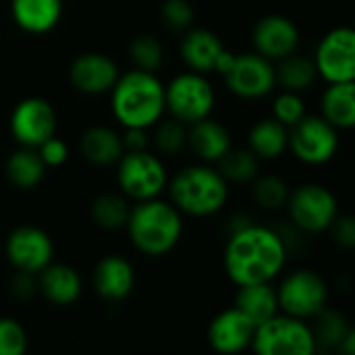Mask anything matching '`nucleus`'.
Instances as JSON below:
<instances>
[{
  "mask_svg": "<svg viewBox=\"0 0 355 355\" xmlns=\"http://www.w3.org/2000/svg\"><path fill=\"white\" fill-rule=\"evenodd\" d=\"M10 293H12V297H17L19 302H29V300H33L35 293H37L35 275L25 272V270H17V275L10 279Z\"/></svg>",
  "mask_w": 355,
  "mask_h": 355,
  "instance_id": "nucleus-40",
  "label": "nucleus"
},
{
  "mask_svg": "<svg viewBox=\"0 0 355 355\" xmlns=\"http://www.w3.org/2000/svg\"><path fill=\"white\" fill-rule=\"evenodd\" d=\"M293 156L310 166L327 164L339 150V129L322 114H304L289 127V146Z\"/></svg>",
  "mask_w": 355,
  "mask_h": 355,
  "instance_id": "nucleus-10",
  "label": "nucleus"
},
{
  "mask_svg": "<svg viewBox=\"0 0 355 355\" xmlns=\"http://www.w3.org/2000/svg\"><path fill=\"white\" fill-rule=\"evenodd\" d=\"M187 146L198 160L216 162L231 148V135L223 123L206 116L187 125Z\"/></svg>",
  "mask_w": 355,
  "mask_h": 355,
  "instance_id": "nucleus-21",
  "label": "nucleus"
},
{
  "mask_svg": "<svg viewBox=\"0 0 355 355\" xmlns=\"http://www.w3.org/2000/svg\"><path fill=\"white\" fill-rule=\"evenodd\" d=\"M214 102L216 94L212 89V83L202 73H181L173 77L168 85H164L166 112L185 125L210 116L214 110Z\"/></svg>",
  "mask_w": 355,
  "mask_h": 355,
  "instance_id": "nucleus-6",
  "label": "nucleus"
},
{
  "mask_svg": "<svg viewBox=\"0 0 355 355\" xmlns=\"http://www.w3.org/2000/svg\"><path fill=\"white\" fill-rule=\"evenodd\" d=\"M304 114H308V112H306V102H304V98H302L297 92L285 89V92H281V94L275 98V102H272V116H275L279 123H283L287 129L293 127Z\"/></svg>",
  "mask_w": 355,
  "mask_h": 355,
  "instance_id": "nucleus-36",
  "label": "nucleus"
},
{
  "mask_svg": "<svg viewBox=\"0 0 355 355\" xmlns=\"http://www.w3.org/2000/svg\"><path fill=\"white\" fill-rule=\"evenodd\" d=\"M171 204L181 212L196 218L212 216L223 210L229 198V183L210 162L189 164L175 173L166 183Z\"/></svg>",
  "mask_w": 355,
  "mask_h": 355,
  "instance_id": "nucleus-4",
  "label": "nucleus"
},
{
  "mask_svg": "<svg viewBox=\"0 0 355 355\" xmlns=\"http://www.w3.org/2000/svg\"><path fill=\"white\" fill-rule=\"evenodd\" d=\"M289 248L277 229L258 223H245L231 231L225 245V270L239 285L275 281L287 264Z\"/></svg>",
  "mask_w": 355,
  "mask_h": 355,
  "instance_id": "nucleus-1",
  "label": "nucleus"
},
{
  "mask_svg": "<svg viewBox=\"0 0 355 355\" xmlns=\"http://www.w3.org/2000/svg\"><path fill=\"white\" fill-rule=\"evenodd\" d=\"M162 21L173 31H185L193 23V6L189 0H164L160 6Z\"/></svg>",
  "mask_w": 355,
  "mask_h": 355,
  "instance_id": "nucleus-37",
  "label": "nucleus"
},
{
  "mask_svg": "<svg viewBox=\"0 0 355 355\" xmlns=\"http://www.w3.org/2000/svg\"><path fill=\"white\" fill-rule=\"evenodd\" d=\"M277 300L283 314L308 320L327 308L329 285L320 272L312 268H300L281 281L277 287Z\"/></svg>",
  "mask_w": 355,
  "mask_h": 355,
  "instance_id": "nucleus-8",
  "label": "nucleus"
},
{
  "mask_svg": "<svg viewBox=\"0 0 355 355\" xmlns=\"http://www.w3.org/2000/svg\"><path fill=\"white\" fill-rule=\"evenodd\" d=\"M27 341V331L17 318L0 316V355H23Z\"/></svg>",
  "mask_w": 355,
  "mask_h": 355,
  "instance_id": "nucleus-35",
  "label": "nucleus"
},
{
  "mask_svg": "<svg viewBox=\"0 0 355 355\" xmlns=\"http://www.w3.org/2000/svg\"><path fill=\"white\" fill-rule=\"evenodd\" d=\"M110 106L114 119L123 127H154L162 114L164 106V85L162 81L141 69H131L119 75L110 89Z\"/></svg>",
  "mask_w": 355,
  "mask_h": 355,
  "instance_id": "nucleus-2",
  "label": "nucleus"
},
{
  "mask_svg": "<svg viewBox=\"0 0 355 355\" xmlns=\"http://www.w3.org/2000/svg\"><path fill=\"white\" fill-rule=\"evenodd\" d=\"M133 248L146 256L158 258L177 248L183 235L181 212L164 200H141L129 210L125 225Z\"/></svg>",
  "mask_w": 355,
  "mask_h": 355,
  "instance_id": "nucleus-3",
  "label": "nucleus"
},
{
  "mask_svg": "<svg viewBox=\"0 0 355 355\" xmlns=\"http://www.w3.org/2000/svg\"><path fill=\"white\" fill-rule=\"evenodd\" d=\"M252 44L258 54L279 60L300 46V29L285 15H266L252 29Z\"/></svg>",
  "mask_w": 355,
  "mask_h": 355,
  "instance_id": "nucleus-15",
  "label": "nucleus"
},
{
  "mask_svg": "<svg viewBox=\"0 0 355 355\" xmlns=\"http://www.w3.org/2000/svg\"><path fill=\"white\" fill-rule=\"evenodd\" d=\"M46 164L40 158L35 148H27L21 146L19 150H15L8 160H6V179L10 181V185L19 187V189H31L35 185H40V181L46 175Z\"/></svg>",
  "mask_w": 355,
  "mask_h": 355,
  "instance_id": "nucleus-27",
  "label": "nucleus"
},
{
  "mask_svg": "<svg viewBox=\"0 0 355 355\" xmlns=\"http://www.w3.org/2000/svg\"><path fill=\"white\" fill-rule=\"evenodd\" d=\"M339 354L343 355H354L355 352V331H352L343 341H341V345H339V349H337Z\"/></svg>",
  "mask_w": 355,
  "mask_h": 355,
  "instance_id": "nucleus-42",
  "label": "nucleus"
},
{
  "mask_svg": "<svg viewBox=\"0 0 355 355\" xmlns=\"http://www.w3.org/2000/svg\"><path fill=\"white\" fill-rule=\"evenodd\" d=\"M235 308L241 310L258 327L260 322L281 312L277 300V287L272 285V281L239 285V291L235 295Z\"/></svg>",
  "mask_w": 355,
  "mask_h": 355,
  "instance_id": "nucleus-23",
  "label": "nucleus"
},
{
  "mask_svg": "<svg viewBox=\"0 0 355 355\" xmlns=\"http://www.w3.org/2000/svg\"><path fill=\"white\" fill-rule=\"evenodd\" d=\"M129 56H131L135 69L154 73L156 69H160V64L164 60V50H162V44L154 35L141 33V35L131 40Z\"/></svg>",
  "mask_w": 355,
  "mask_h": 355,
  "instance_id": "nucleus-33",
  "label": "nucleus"
},
{
  "mask_svg": "<svg viewBox=\"0 0 355 355\" xmlns=\"http://www.w3.org/2000/svg\"><path fill=\"white\" fill-rule=\"evenodd\" d=\"M35 150L46 166H60L69 158V148L62 139L56 137V133L52 137H48L46 141H42Z\"/></svg>",
  "mask_w": 355,
  "mask_h": 355,
  "instance_id": "nucleus-38",
  "label": "nucleus"
},
{
  "mask_svg": "<svg viewBox=\"0 0 355 355\" xmlns=\"http://www.w3.org/2000/svg\"><path fill=\"white\" fill-rule=\"evenodd\" d=\"M223 77H225L227 87L235 96L245 98V100L264 98L277 85L272 60L258 52L235 54L233 64L229 67V71Z\"/></svg>",
  "mask_w": 355,
  "mask_h": 355,
  "instance_id": "nucleus-12",
  "label": "nucleus"
},
{
  "mask_svg": "<svg viewBox=\"0 0 355 355\" xmlns=\"http://www.w3.org/2000/svg\"><path fill=\"white\" fill-rule=\"evenodd\" d=\"M252 183V196L262 210H281L287 206L291 189L285 179L277 175H258Z\"/></svg>",
  "mask_w": 355,
  "mask_h": 355,
  "instance_id": "nucleus-32",
  "label": "nucleus"
},
{
  "mask_svg": "<svg viewBox=\"0 0 355 355\" xmlns=\"http://www.w3.org/2000/svg\"><path fill=\"white\" fill-rule=\"evenodd\" d=\"M256 324L235 306L216 314L208 324V343L218 354H239L252 347Z\"/></svg>",
  "mask_w": 355,
  "mask_h": 355,
  "instance_id": "nucleus-17",
  "label": "nucleus"
},
{
  "mask_svg": "<svg viewBox=\"0 0 355 355\" xmlns=\"http://www.w3.org/2000/svg\"><path fill=\"white\" fill-rule=\"evenodd\" d=\"M314 64L327 83L355 81V33L352 27L331 29L316 46Z\"/></svg>",
  "mask_w": 355,
  "mask_h": 355,
  "instance_id": "nucleus-11",
  "label": "nucleus"
},
{
  "mask_svg": "<svg viewBox=\"0 0 355 355\" xmlns=\"http://www.w3.org/2000/svg\"><path fill=\"white\" fill-rule=\"evenodd\" d=\"M37 291L54 306H71L81 297L83 281L79 272L60 262H50L37 272Z\"/></svg>",
  "mask_w": 355,
  "mask_h": 355,
  "instance_id": "nucleus-19",
  "label": "nucleus"
},
{
  "mask_svg": "<svg viewBox=\"0 0 355 355\" xmlns=\"http://www.w3.org/2000/svg\"><path fill=\"white\" fill-rule=\"evenodd\" d=\"M225 50L220 37L210 31V29H202V27H196V29H185V35L181 40V58L183 62L196 71V73H214V67H216V60L220 56V52Z\"/></svg>",
  "mask_w": 355,
  "mask_h": 355,
  "instance_id": "nucleus-20",
  "label": "nucleus"
},
{
  "mask_svg": "<svg viewBox=\"0 0 355 355\" xmlns=\"http://www.w3.org/2000/svg\"><path fill=\"white\" fill-rule=\"evenodd\" d=\"M81 154L87 162L96 166H110L116 164L123 156V139L121 133H116L110 127H92L81 135L79 141Z\"/></svg>",
  "mask_w": 355,
  "mask_h": 355,
  "instance_id": "nucleus-24",
  "label": "nucleus"
},
{
  "mask_svg": "<svg viewBox=\"0 0 355 355\" xmlns=\"http://www.w3.org/2000/svg\"><path fill=\"white\" fill-rule=\"evenodd\" d=\"M331 235H333V241L343 248V250H352L355 245V220L354 216L349 214H337V218L331 223L329 227Z\"/></svg>",
  "mask_w": 355,
  "mask_h": 355,
  "instance_id": "nucleus-39",
  "label": "nucleus"
},
{
  "mask_svg": "<svg viewBox=\"0 0 355 355\" xmlns=\"http://www.w3.org/2000/svg\"><path fill=\"white\" fill-rule=\"evenodd\" d=\"M125 152H137L148 150V133L141 127H125V133L121 135Z\"/></svg>",
  "mask_w": 355,
  "mask_h": 355,
  "instance_id": "nucleus-41",
  "label": "nucleus"
},
{
  "mask_svg": "<svg viewBox=\"0 0 355 355\" xmlns=\"http://www.w3.org/2000/svg\"><path fill=\"white\" fill-rule=\"evenodd\" d=\"M116 62L102 52H83L79 54L69 69V79L81 94L100 96L112 89L119 79Z\"/></svg>",
  "mask_w": 355,
  "mask_h": 355,
  "instance_id": "nucleus-16",
  "label": "nucleus"
},
{
  "mask_svg": "<svg viewBox=\"0 0 355 355\" xmlns=\"http://www.w3.org/2000/svg\"><path fill=\"white\" fill-rule=\"evenodd\" d=\"M10 15L27 33H48L62 17V0H10Z\"/></svg>",
  "mask_w": 355,
  "mask_h": 355,
  "instance_id": "nucleus-22",
  "label": "nucleus"
},
{
  "mask_svg": "<svg viewBox=\"0 0 355 355\" xmlns=\"http://www.w3.org/2000/svg\"><path fill=\"white\" fill-rule=\"evenodd\" d=\"M92 283L102 300L123 302L131 295L135 287V270L127 258L110 254L96 264Z\"/></svg>",
  "mask_w": 355,
  "mask_h": 355,
  "instance_id": "nucleus-18",
  "label": "nucleus"
},
{
  "mask_svg": "<svg viewBox=\"0 0 355 355\" xmlns=\"http://www.w3.org/2000/svg\"><path fill=\"white\" fill-rule=\"evenodd\" d=\"M322 116L339 131L355 125V81L329 83L320 100Z\"/></svg>",
  "mask_w": 355,
  "mask_h": 355,
  "instance_id": "nucleus-25",
  "label": "nucleus"
},
{
  "mask_svg": "<svg viewBox=\"0 0 355 355\" xmlns=\"http://www.w3.org/2000/svg\"><path fill=\"white\" fill-rule=\"evenodd\" d=\"M352 324L349 320L337 312V310H322L314 316V327H312V335L316 341V352L324 349V352H337L341 341L352 333Z\"/></svg>",
  "mask_w": 355,
  "mask_h": 355,
  "instance_id": "nucleus-30",
  "label": "nucleus"
},
{
  "mask_svg": "<svg viewBox=\"0 0 355 355\" xmlns=\"http://www.w3.org/2000/svg\"><path fill=\"white\" fill-rule=\"evenodd\" d=\"M116 181L123 193L135 202L158 198L168 183L166 166L148 150L123 152L116 162Z\"/></svg>",
  "mask_w": 355,
  "mask_h": 355,
  "instance_id": "nucleus-7",
  "label": "nucleus"
},
{
  "mask_svg": "<svg viewBox=\"0 0 355 355\" xmlns=\"http://www.w3.org/2000/svg\"><path fill=\"white\" fill-rule=\"evenodd\" d=\"M10 133L19 146L37 148L56 133V112L44 98L21 100L10 114Z\"/></svg>",
  "mask_w": 355,
  "mask_h": 355,
  "instance_id": "nucleus-13",
  "label": "nucleus"
},
{
  "mask_svg": "<svg viewBox=\"0 0 355 355\" xmlns=\"http://www.w3.org/2000/svg\"><path fill=\"white\" fill-rule=\"evenodd\" d=\"M154 141L162 154H177L187 146V125L173 116L160 119L154 131Z\"/></svg>",
  "mask_w": 355,
  "mask_h": 355,
  "instance_id": "nucleus-34",
  "label": "nucleus"
},
{
  "mask_svg": "<svg viewBox=\"0 0 355 355\" xmlns=\"http://www.w3.org/2000/svg\"><path fill=\"white\" fill-rule=\"evenodd\" d=\"M129 210H131L129 202L123 196H116V193H102L89 206L94 223L100 229H106V231L123 229L127 225Z\"/></svg>",
  "mask_w": 355,
  "mask_h": 355,
  "instance_id": "nucleus-31",
  "label": "nucleus"
},
{
  "mask_svg": "<svg viewBox=\"0 0 355 355\" xmlns=\"http://www.w3.org/2000/svg\"><path fill=\"white\" fill-rule=\"evenodd\" d=\"M291 225L302 233L329 231L339 214V202L333 191L320 183H304L289 193L287 206Z\"/></svg>",
  "mask_w": 355,
  "mask_h": 355,
  "instance_id": "nucleus-9",
  "label": "nucleus"
},
{
  "mask_svg": "<svg viewBox=\"0 0 355 355\" xmlns=\"http://www.w3.org/2000/svg\"><path fill=\"white\" fill-rule=\"evenodd\" d=\"M54 243L46 231L40 227H17L6 239V258L15 270H25L37 275L44 266L52 262Z\"/></svg>",
  "mask_w": 355,
  "mask_h": 355,
  "instance_id": "nucleus-14",
  "label": "nucleus"
},
{
  "mask_svg": "<svg viewBox=\"0 0 355 355\" xmlns=\"http://www.w3.org/2000/svg\"><path fill=\"white\" fill-rule=\"evenodd\" d=\"M275 77L283 89L302 94L316 81L318 71H316V64L312 58L291 52V54L279 58V64L275 67Z\"/></svg>",
  "mask_w": 355,
  "mask_h": 355,
  "instance_id": "nucleus-28",
  "label": "nucleus"
},
{
  "mask_svg": "<svg viewBox=\"0 0 355 355\" xmlns=\"http://www.w3.org/2000/svg\"><path fill=\"white\" fill-rule=\"evenodd\" d=\"M252 349L260 355H314L316 341L306 320L279 312L256 327Z\"/></svg>",
  "mask_w": 355,
  "mask_h": 355,
  "instance_id": "nucleus-5",
  "label": "nucleus"
},
{
  "mask_svg": "<svg viewBox=\"0 0 355 355\" xmlns=\"http://www.w3.org/2000/svg\"><path fill=\"white\" fill-rule=\"evenodd\" d=\"M289 146V129L275 116L258 121L248 133V148L260 160H275L285 154Z\"/></svg>",
  "mask_w": 355,
  "mask_h": 355,
  "instance_id": "nucleus-26",
  "label": "nucleus"
},
{
  "mask_svg": "<svg viewBox=\"0 0 355 355\" xmlns=\"http://www.w3.org/2000/svg\"><path fill=\"white\" fill-rule=\"evenodd\" d=\"M218 173L227 183H252L260 171V158L250 148H229L216 160Z\"/></svg>",
  "mask_w": 355,
  "mask_h": 355,
  "instance_id": "nucleus-29",
  "label": "nucleus"
}]
</instances>
